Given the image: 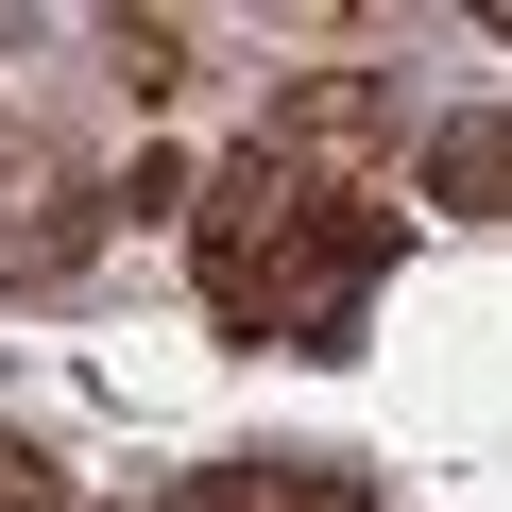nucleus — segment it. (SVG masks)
Here are the masks:
<instances>
[{
    "label": "nucleus",
    "mask_w": 512,
    "mask_h": 512,
    "mask_svg": "<svg viewBox=\"0 0 512 512\" xmlns=\"http://www.w3.org/2000/svg\"><path fill=\"white\" fill-rule=\"evenodd\" d=\"M0 512H69V478H52V461H35L18 427H0Z\"/></svg>",
    "instance_id": "obj_7"
},
{
    "label": "nucleus",
    "mask_w": 512,
    "mask_h": 512,
    "mask_svg": "<svg viewBox=\"0 0 512 512\" xmlns=\"http://www.w3.org/2000/svg\"><path fill=\"white\" fill-rule=\"evenodd\" d=\"M171 512H376V478H359V461H308V444H274V461H205Z\"/></svg>",
    "instance_id": "obj_4"
},
{
    "label": "nucleus",
    "mask_w": 512,
    "mask_h": 512,
    "mask_svg": "<svg viewBox=\"0 0 512 512\" xmlns=\"http://www.w3.org/2000/svg\"><path fill=\"white\" fill-rule=\"evenodd\" d=\"M410 171H427V205H444V222H512V103H444Z\"/></svg>",
    "instance_id": "obj_5"
},
{
    "label": "nucleus",
    "mask_w": 512,
    "mask_h": 512,
    "mask_svg": "<svg viewBox=\"0 0 512 512\" xmlns=\"http://www.w3.org/2000/svg\"><path fill=\"white\" fill-rule=\"evenodd\" d=\"M103 52H120L137 86H188V18H103Z\"/></svg>",
    "instance_id": "obj_6"
},
{
    "label": "nucleus",
    "mask_w": 512,
    "mask_h": 512,
    "mask_svg": "<svg viewBox=\"0 0 512 512\" xmlns=\"http://www.w3.org/2000/svg\"><path fill=\"white\" fill-rule=\"evenodd\" d=\"M120 239V171L69 154L52 120H0V291H69Z\"/></svg>",
    "instance_id": "obj_2"
},
{
    "label": "nucleus",
    "mask_w": 512,
    "mask_h": 512,
    "mask_svg": "<svg viewBox=\"0 0 512 512\" xmlns=\"http://www.w3.org/2000/svg\"><path fill=\"white\" fill-rule=\"evenodd\" d=\"M393 239H410L393 188L291 171V154L239 137V171H205V205H188V274H205V308H222L239 342L359 359V325H376V291H393Z\"/></svg>",
    "instance_id": "obj_1"
},
{
    "label": "nucleus",
    "mask_w": 512,
    "mask_h": 512,
    "mask_svg": "<svg viewBox=\"0 0 512 512\" xmlns=\"http://www.w3.org/2000/svg\"><path fill=\"white\" fill-rule=\"evenodd\" d=\"M376 137H393V86H376V69H308V86L256 103V154H291V171H342V154H376Z\"/></svg>",
    "instance_id": "obj_3"
}]
</instances>
